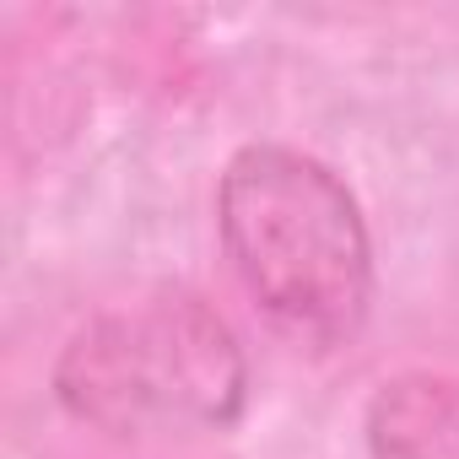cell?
<instances>
[{"mask_svg":"<svg viewBox=\"0 0 459 459\" xmlns=\"http://www.w3.org/2000/svg\"><path fill=\"white\" fill-rule=\"evenodd\" d=\"M221 244L255 303L292 335L335 346L373 298V249L351 189L292 146H244L216 189Z\"/></svg>","mask_w":459,"mask_h":459,"instance_id":"obj_1","label":"cell"},{"mask_svg":"<svg viewBox=\"0 0 459 459\" xmlns=\"http://www.w3.org/2000/svg\"><path fill=\"white\" fill-rule=\"evenodd\" d=\"M249 368L227 319L195 292H146L87 319L55 362L60 405L114 437L216 432L244 411Z\"/></svg>","mask_w":459,"mask_h":459,"instance_id":"obj_2","label":"cell"},{"mask_svg":"<svg viewBox=\"0 0 459 459\" xmlns=\"http://www.w3.org/2000/svg\"><path fill=\"white\" fill-rule=\"evenodd\" d=\"M373 459H459V373H400L368 405Z\"/></svg>","mask_w":459,"mask_h":459,"instance_id":"obj_3","label":"cell"}]
</instances>
